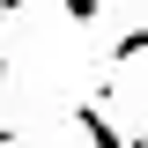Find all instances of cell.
I'll list each match as a JSON object with an SVG mask.
<instances>
[{"label":"cell","instance_id":"obj_1","mask_svg":"<svg viewBox=\"0 0 148 148\" xmlns=\"http://www.w3.org/2000/svg\"><path fill=\"white\" fill-rule=\"evenodd\" d=\"M74 119H82V133H89V148H126V133L111 126L104 104H74Z\"/></svg>","mask_w":148,"mask_h":148},{"label":"cell","instance_id":"obj_2","mask_svg":"<svg viewBox=\"0 0 148 148\" xmlns=\"http://www.w3.org/2000/svg\"><path fill=\"white\" fill-rule=\"evenodd\" d=\"M59 8H67V22H96L104 15V0H59Z\"/></svg>","mask_w":148,"mask_h":148},{"label":"cell","instance_id":"obj_3","mask_svg":"<svg viewBox=\"0 0 148 148\" xmlns=\"http://www.w3.org/2000/svg\"><path fill=\"white\" fill-rule=\"evenodd\" d=\"M15 8H30V0H0V15H15Z\"/></svg>","mask_w":148,"mask_h":148},{"label":"cell","instance_id":"obj_4","mask_svg":"<svg viewBox=\"0 0 148 148\" xmlns=\"http://www.w3.org/2000/svg\"><path fill=\"white\" fill-rule=\"evenodd\" d=\"M0 82H8V37H0Z\"/></svg>","mask_w":148,"mask_h":148},{"label":"cell","instance_id":"obj_5","mask_svg":"<svg viewBox=\"0 0 148 148\" xmlns=\"http://www.w3.org/2000/svg\"><path fill=\"white\" fill-rule=\"evenodd\" d=\"M0 148H15V126H0Z\"/></svg>","mask_w":148,"mask_h":148}]
</instances>
